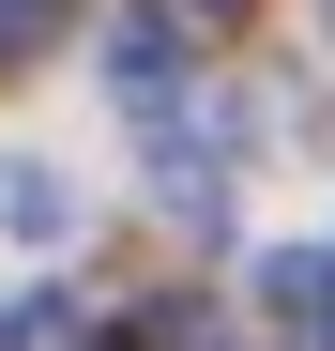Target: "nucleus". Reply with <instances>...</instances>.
Returning a JSON list of instances; mask_svg holds the SVG:
<instances>
[{
  "mask_svg": "<svg viewBox=\"0 0 335 351\" xmlns=\"http://www.w3.org/2000/svg\"><path fill=\"white\" fill-rule=\"evenodd\" d=\"M107 77H122L137 107H168V77H183V31H168V16H122V46H107Z\"/></svg>",
  "mask_w": 335,
  "mask_h": 351,
  "instance_id": "1",
  "label": "nucleus"
},
{
  "mask_svg": "<svg viewBox=\"0 0 335 351\" xmlns=\"http://www.w3.org/2000/svg\"><path fill=\"white\" fill-rule=\"evenodd\" d=\"M62 336V306H46V290H16V306H0V351H46Z\"/></svg>",
  "mask_w": 335,
  "mask_h": 351,
  "instance_id": "4",
  "label": "nucleus"
},
{
  "mask_svg": "<svg viewBox=\"0 0 335 351\" xmlns=\"http://www.w3.org/2000/svg\"><path fill=\"white\" fill-rule=\"evenodd\" d=\"M46 31H62V0H0V62H31Z\"/></svg>",
  "mask_w": 335,
  "mask_h": 351,
  "instance_id": "3",
  "label": "nucleus"
},
{
  "mask_svg": "<svg viewBox=\"0 0 335 351\" xmlns=\"http://www.w3.org/2000/svg\"><path fill=\"white\" fill-rule=\"evenodd\" d=\"M0 214H16L31 245H62V184H46V168H16V184H0Z\"/></svg>",
  "mask_w": 335,
  "mask_h": 351,
  "instance_id": "2",
  "label": "nucleus"
},
{
  "mask_svg": "<svg viewBox=\"0 0 335 351\" xmlns=\"http://www.w3.org/2000/svg\"><path fill=\"white\" fill-rule=\"evenodd\" d=\"M198 16H244V0H198Z\"/></svg>",
  "mask_w": 335,
  "mask_h": 351,
  "instance_id": "5",
  "label": "nucleus"
}]
</instances>
